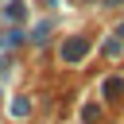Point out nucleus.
<instances>
[{"label":"nucleus","mask_w":124,"mask_h":124,"mask_svg":"<svg viewBox=\"0 0 124 124\" xmlns=\"http://www.w3.org/2000/svg\"><path fill=\"white\" fill-rule=\"evenodd\" d=\"M116 35H120V39H124V23H116Z\"/></svg>","instance_id":"5"},{"label":"nucleus","mask_w":124,"mask_h":124,"mask_svg":"<svg viewBox=\"0 0 124 124\" xmlns=\"http://www.w3.org/2000/svg\"><path fill=\"white\" fill-rule=\"evenodd\" d=\"M85 54H89V39L74 35V39H66V43H62V58H66V62H81Z\"/></svg>","instance_id":"1"},{"label":"nucleus","mask_w":124,"mask_h":124,"mask_svg":"<svg viewBox=\"0 0 124 124\" xmlns=\"http://www.w3.org/2000/svg\"><path fill=\"white\" fill-rule=\"evenodd\" d=\"M31 39H35V43H43V39H46V23H39V27L31 31Z\"/></svg>","instance_id":"4"},{"label":"nucleus","mask_w":124,"mask_h":124,"mask_svg":"<svg viewBox=\"0 0 124 124\" xmlns=\"http://www.w3.org/2000/svg\"><path fill=\"white\" fill-rule=\"evenodd\" d=\"M12 112H16V116H27V112H31V105H27L23 97H16V101H12Z\"/></svg>","instance_id":"3"},{"label":"nucleus","mask_w":124,"mask_h":124,"mask_svg":"<svg viewBox=\"0 0 124 124\" xmlns=\"http://www.w3.org/2000/svg\"><path fill=\"white\" fill-rule=\"evenodd\" d=\"M120 89H124V81H120V78H108V81H105V97H108V101H116V97H120Z\"/></svg>","instance_id":"2"}]
</instances>
